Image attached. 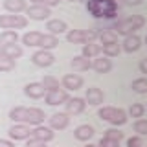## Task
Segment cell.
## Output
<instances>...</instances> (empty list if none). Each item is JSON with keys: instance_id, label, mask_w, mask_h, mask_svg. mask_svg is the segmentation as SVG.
<instances>
[{"instance_id": "cell-4", "label": "cell", "mask_w": 147, "mask_h": 147, "mask_svg": "<svg viewBox=\"0 0 147 147\" xmlns=\"http://www.w3.org/2000/svg\"><path fill=\"white\" fill-rule=\"evenodd\" d=\"M98 116L103 119V121H109L110 125L121 127L127 123V110L123 109H116V107H101L98 110Z\"/></svg>"}, {"instance_id": "cell-26", "label": "cell", "mask_w": 147, "mask_h": 147, "mask_svg": "<svg viewBox=\"0 0 147 147\" xmlns=\"http://www.w3.org/2000/svg\"><path fill=\"white\" fill-rule=\"evenodd\" d=\"M18 42V33L17 30H4L0 33V46H7V44H17Z\"/></svg>"}, {"instance_id": "cell-47", "label": "cell", "mask_w": 147, "mask_h": 147, "mask_svg": "<svg viewBox=\"0 0 147 147\" xmlns=\"http://www.w3.org/2000/svg\"><path fill=\"white\" fill-rule=\"evenodd\" d=\"M0 55H2V46H0Z\"/></svg>"}, {"instance_id": "cell-18", "label": "cell", "mask_w": 147, "mask_h": 147, "mask_svg": "<svg viewBox=\"0 0 147 147\" xmlns=\"http://www.w3.org/2000/svg\"><path fill=\"white\" fill-rule=\"evenodd\" d=\"M31 136L33 138H39V140H44L46 144L48 142H52L53 140V136H55V132H53V129H50V127H46V125H35L33 129H31Z\"/></svg>"}, {"instance_id": "cell-28", "label": "cell", "mask_w": 147, "mask_h": 147, "mask_svg": "<svg viewBox=\"0 0 147 147\" xmlns=\"http://www.w3.org/2000/svg\"><path fill=\"white\" fill-rule=\"evenodd\" d=\"M98 39H99V44L105 46V44H112V42H118V33L112 30H103L98 33Z\"/></svg>"}, {"instance_id": "cell-29", "label": "cell", "mask_w": 147, "mask_h": 147, "mask_svg": "<svg viewBox=\"0 0 147 147\" xmlns=\"http://www.w3.org/2000/svg\"><path fill=\"white\" fill-rule=\"evenodd\" d=\"M101 53L105 55V57H109V59H112V57H118L119 53H121V44L119 42H112V44H105V46H101Z\"/></svg>"}, {"instance_id": "cell-16", "label": "cell", "mask_w": 147, "mask_h": 147, "mask_svg": "<svg viewBox=\"0 0 147 147\" xmlns=\"http://www.w3.org/2000/svg\"><path fill=\"white\" fill-rule=\"evenodd\" d=\"M94 134H96L94 127L88 125V123H83V125L74 129V138H76V140H79V142H88V140L94 138Z\"/></svg>"}, {"instance_id": "cell-21", "label": "cell", "mask_w": 147, "mask_h": 147, "mask_svg": "<svg viewBox=\"0 0 147 147\" xmlns=\"http://www.w3.org/2000/svg\"><path fill=\"white\" fill-rule=\"evenodd\" d=\"M70 66L74 68V72H86L92 68V61L83 55H76V57L70 61Z\"/></svg>"}, {"instance_id": "cell-45", "label": "cell", "mask_w": 147, "mask_h": 147, "mask_svg": "<svg viewBox=\"0 0 147 147\" xmlns=\"http://www.w3.org/2000/svg\"><path fill=\"white\" fill-rule=\"evenodd\" d=\"M68 2H79V0H68Z\"/></svg>"}, {"instance_id": "cell-17", "label": "cell", "mask_w": 147, "mask_h": 147, "mask_svg": "<svg viewBox=\"0 0 147 147\" xmlns=\"http://www.w3.org/2000/svg\"><path fill=\"white\" fill-rule=\"evenodd\" d=\"M64 107H66V114H74L76 116V114H81L85 110L86 101H85V98H68Z\"/></svg>"}, {"instance_id": "cell-33", "label": "cell", "mask_w": 147, "mask_h": 147, "mask_svg": "<svg viewBox=\"0 0 147 147\" xmlns=\"http://www.w3.org/2000/svg\"><path fill=\"white\" fill-rule=\"evenodd\" d=\"M15 66H17L15 59H9L6 55H0V72H11V70H15Z\"/></svg>"}, {"instance_id": "cell-25", "label": "cell", "mask_w": 147, "mask_h": 147, "mask_svg": "<svg viewBox=\"0 0 147 147\" xmlns=\"http://www.w3.org/2000/svg\"><path fill=\"white\" fill-rule=\"evenodd\" d=\"M22 53H24V50H22L20 44H7V46H2V55H6L9 59H20Z\"/></svg>"}, {"instance_id": "cell-8", "label": "cell", "mask_w": 147, "mask_h": 147, "mask_svg": "<svg viewBox=\"0 0 147 147\" xmlns=\"http://www.w3.org/2000/svg\"><path fill=\"white\" fill-rule=\"evenodd\" d=\"M31 63L39 68H48L55 63V57L50 50H37V52L31 55Z\"/></svg>"}, {"instance_id": "cell-34", "label": "cell", "mask_w": 147, "mask_h": 147, "mask_svg": "<svg viewBox=\"0 0 147 147\" xmlns=\"http://www.w3.org/2000/svg\"><path fill=\"white\" fill-rule=\"evenodd\" d=\"M132 129H134V132L138 136H147V119L138 118L134 121V125H132Z\"/></svg>"}, {"instance_id": "cell-10", "label": "cell", "mask_w": 147, "mask_h": 147, "mask_svg": "<svg viewBox=\"0 0 147 147\" xmlns=\"http://www.w3.org/2000/svg\"><path fill=\"white\" fill-rule=\"evenodd\" d=\"M48 123H50V129H53V131H63V129H66L70 125V114L66 112H55L52 116L48 118Z\"/></svg>"}, {"instance_id": "cell-42", "label": "cell", "mask_w": 147, "mask_h": 147, "mask_svg": "<svg viewBox=\"0 0 147 147\" xmlns=\"http://www.w3.org/2000/svg\"><path fill=\"white\" fill-rule=\"evenodd\" d=\"M142 2H144V0H123L125 6H140Z\"/></svg>"}, {"instance_id": "cell-6", "label": "cell", "mask_w": 147, "mask_h": 147, "mask_svg": "<svg viewBox=\"0 0 147 147\" xmlns=\"http://www.w3.org/2000/svg\"><path fill=\"white\" fill-rule=\"evenodd\" d=\"M96 39H98L96 30H68L66 31V40L72 44H86V42H94Z\"/></svg>"}, {"instance_id": "cell-22", "label": "cell", "mask_w": 147, "mask_h": 147, "mask_svg": "<svg viewBox=\"0 0 147 147\" xmlns=\"http://www.w3.org/2000/svg\"><path fill=\"white\" fill-rule=\"evenodd\" d=\"M101 44L98 42H86V44H83V48H81V55L83 57H86V59H94V57H99L101 55Z\"/></svg>"}, {"instance_id": "cell-36", "label": "cell", "mask_w": 147, "mask_h": 147, "mask_svg": "<svg viewBox=\"0 0 147 147\" xmlns=\"http://www.w3.org/2000/svg\"><path fill=\"white\" fill-rule=\"evenodd\" d=\"M98 147H119V140H112V138L103 136V138L99 140Z\"/></svg>"}, {"instance_id": "cell-11", "label": "cell", "mask_w": 147, "mask_h": 147, "mask_svg": "<svg viewBox=\"0 0 147 147\" xmlns=\"http://www.w3.org/2000/svg\"><path fill=\"white\" fill-rule=\"evenodd\" d=\"M68 92L64 88H59V90H52V92H46L44 96V101L48 105H52V107H57V105H64L68 101Z\"/></svg>"}, {"instance_id": "cell-38", "label": "cell", "mask_w": 147, "mask_h": 147, "mask_svg": "<svg viewBox=\"0 0 147 147\" xmlns=\"http://www.w3.org/2000/svg\"><path fill=\"white\" fill-rule=\"evenodd\" d=\"M26 147H46V142L44 140H39V138L30 136L26 140Z\"/></svg>"}, {"instance_id": "cell-43", "label": "cell", "mask_w": 147, "mask_h": 147, "mask_svg": "<svg viewBox=\"0 0 147 147\" xmlns=\"http://www.w3.org/2000/svg\"><path fill=\"white\" fill-rule=\"evenodd\" d=\"M31 4H42V0H30Z\"/></svg>"}, {"instance_id": "cell-15", "label": "cell", "mask_w": 147, "mask_h": 147, "mask_svg": "<svg viewBox=\"0 0 147 147\" xmlns=\"http://www.w3.org/2000/svg\"><path fill=\"white\" fill-rule=\"evenodd\" d=\"M24 94L28 98H31V99H40V98L46 96V88H44L42 83H37V81L35 83H28L24 86Z\"/></svg>"}, {"instance_id": "cell-20", "label": "cell", "mask_w": 147, "mask_h": 147, "mask_svg": "<svg viewBox=\"0 0 147 147\" xmlns=\"http://www.w3.org/2000/svg\"><path fill=\"white\" fill-rule=\"evenodd\" d=\"M92 70L98 72V74H109L112 70V61H110L109 57H94V61H92Z\"/></svg>"}, {"instance_id": "cell-31", "label": "cell", "mask_w": 147, "mask_h": 147, "mask_svg": "<svg viewBox=\"0 0 147 147\" xmlns=\"http://www.w3.org/2000/svg\"><path fill=\"white\" fill-rule=\"evenodd\" d=\"M131 88L136 94H147V77H138L131 83Z\"/></svg>"}, {"instance_id": "cell-46", "label": "cell", "mask_w": 147, "mask_h": 147, "mask_svg": "<svg viewBox=\"0 0 147 147\" xmlns=\"http://www.w3.org/2000/svg\"><path fill=\"white\" fill-rule=\"evenodd\" d=\"M144 40H145V44H147V35H145V39H144Z\"/></svg>"}, {"instance_id": "cell-39", "label": "cell", "mask_w": 147, "mask_h": 147, "mask_svg": "<svg viewBox=\"0 0 147 147\" xmlns=\"http://www.w3.org/2000/svg\"><path fill=\"white\" fill-rule=\"evenodd\" d=\"M138 68H140V72H142V74H145V76H147V57H144V59L140 61Z\"/></svg>"}, {"instance_id": "cell-9", "label": "cell", "mask_w": 147, "mask_h": 147, "mask_svg": "<svg viewBox=\"0 0 147 147\" xmlns=\"http://www.w3.org/2000/svg\"><path fill=\"white\" fill-rule=\"evenodd\" d=\"M83 85H85V79H83L79 74H66L61 79V86L66 92H76V90L83 88Z\"/></svg>"}, {"instance_id": "cell-40", "label": "cell", "mask_w": 147, "mask_h": 147, "mask_svg": "<svg viewBox=\"0 0 147 147\" xmlns=\"http://www.w3.org/2000/svg\"><path fill=\"white\" fill-rule=\"evenodd\" d=\"M63 0H42V6H48V7H53V6H59Z\"/></svg>"}, {"instance_id": "cell-7", "label": "cell", "mask_w": 147, "mask_h": 147, "mask_svg": "<svg viewBox=\"0 0 147 147\" xmlns=\"http://www.w3.org/2000/svg\"><path fill=\"white\" fill-rule=\"evenodd\" d=\"M50 15H52V9L42 4H31L26 7V17L31 20H48Z\"/></svg>"}, {"instance_id": "cell-30", "label": "cell", "mask_w": 147, "mask_h": 147, "mask_svg": "<svg viewBox=\"0 0 147 147\" xmlns=\"http://www.w3.org/2000/svg\"><path fill=\"white\" fill-rule=\"evenodd\" d=\"M40 83L44 85L46 92H52V90H59V88H61V85H59V79H57V77H53V76H44Z\"/></svg>"}, {"instance_id": "cell-44", "label": "cell", "mask_w": 147, "mask_h": 147, "mask_svg": "<svg viewBox=\"0 0 147 147\" xmlns=\"http://www.w3.org/2000/svg\"><path fill=\"white\" fill-rule=\"evenodd\" d=\"M85 147H98V145H94V144H88V145H85Z\"/></svg>"}, {"instance_id": "cell-35", "label": "cell", "mask_w": 147, "mask_h": 147, "mask_svg": "<svg viewBox=\"0 0 147 147\" xmlns=\"http://www.w3.org/2000/svg\"><path fill=\"white\" fill-rule=\"evenodd\" d=\"M103 136L112 138V140H119V142H121L125 134H123V132L119 131V129H109V131H105V134H103Z\"/></svg>"}, {"instance_id": "cell-1", "label": "cell", "mask_w": 147, "mask_h": 147, "mask_svg": "<svg viewBox=\"0 0 147 147\" xmlns=\"http://www.w3.org/2000/svg\"><path fill=\"white\" fill-rule=\"evenodd\" d=\"M44 110L39 107H13L9 110V119L15 123H24V125H40L44 123Z\"/></svg>"}, {"instance_id": "cell-3", "label": "cell", "mask_w": 147, "mask_h": 147, "mask_svg": "<svg viewBox=\"0 0 147 147\" xmlns=\"http://www.w3.org/2000/svg\"><path fill=\"white\" fill-rule=\"evenodd\" d=\"M86 9L94 15L96 18H116L118 17V4L114 0H88Z\"/></svg>"}, {"instance_id": "cell-32", "label": "cell", "mask_w": 147, "mask_h": 147, "mask_svg": "<svg viewBox=\"0 0 147 147\" xmlns=\"http://www.w3.org/2000/svg\"><path fill=\"white\" fill-rule=\"evenodd\" d=\"M127 114L131 118H144V114H145V105H142V103H132L131 107H129L127 110Z\"/></svg>"}, {"instance_id": "cell-5", "label": "cell", "mask_w": 147, "mask_h": 147, "mask_svg": "<svg viewBox=\"0 0 147 147\" xmlns=\"http://www.w3.org/2000/svg\"><path fill=\"white\" fill-rule=\"evenodd\" d=\"M28 26V17L18 13L0 15V30H24Z\"/></svg>"}, {"instance_id": "cell-41", "label": "cell", "mask_w": 147, "mask_h": 147, "mask_svg": "<svg viewBox=\"0 0 147 147\" xmlns=\"http://www.w3.org/2000/svg\"><path fill=\"white\" fill-rule=\"evenodd\" d=\"M0 147H15V144H13V140H2L0 138Z\"/></svg>"}, {"instance_id": "cell-23", "label": "cell", "mask_w": 147, "mask_h": 147, "mask_svg": "<svg viewBox=\"0 0 147 147\" xmlns=\"http://www.w3.org/2000/svg\"><path fill=\"white\" fill-rule=\"evenodd\" d=\"M42 31H28L26 35H22V44H26V46H30V48H39V42H40V39H42Z\"/></svg>"}, {"instance_id": "cell-37", "label": "cell", "mask_w": 147, "mask_h": 147, "mask_svg": "<svg viewBox=\"0 0 147 147\" xmlns=\"http://www.w3.org/2000/svg\"><path fill=\"white\" fill-rule=\"evenodd\" d=\"M127 147H144V140H142V136H131L127 138Z\"/></svg>"}, {"instance_id": "cell-27", "label": "cell", "mask_w": 147, "mask_h": 147, "mask_svg": "<svg viewBox=\"0 0 147 147\" xmlns=\"http://www.w3.org/2000/svg\"><path fill=\"white\" fill-rule=\"evenodd\" d=\"M57 46H59V39L55 35H50V33H44L42 39H40V42H39L40 50H50V52H52L53 48H57Z\"/></svg>"}, {"instance_id": "cell-2", "label": "cell", "mask_w": 147, "mask_h": 147, "mask_svg": "<svg viewBox=\"0 0 147 147\" xmlns=\"http://www.w3.org/2000/svg\"><path fill=\"white\" fill-rule=\"evenodd\" d=\"M144 26H145V17H142V15H131V17H121V18H118L110 30L116 31L118 35L127 37V35H134L136 31L142 30Z\"/></svg>"}, {"instance_id": "cell-12", "label": "cell", "mask_w": 147, "mask_h": 147, "mask_svg": "<svg viewBox=\"0 0 147 147\" xmlns=\"http://www.w3.org/2000/svg\"><path fill=\"white\" fill-rule=\"evenodd\" d=\"M7 134H9L11 140H15V142L28 140V138L31 136V129H30V125H24V123H15L13 127H9Z\"/></svg>"}, {"instance_id": "cell-14", "label": "cell", "mask_w": 147, "mask_h": 147, "mask_svg": "<svg viewBox=\"0 0 147 147\" xmlns=\"http://www.w3.org/2000/svg\"><path fill=\"white\" fill-rule=\"evenodd\" d=\"M46 30H48L50 35H61V33H66L68 31V24L61 18H48V22H46Z\"/></svg>"}, {"instance_id": "cell-19", "label": "cell", "mask_w": 147, "mask_h": 147, "mask_svg": "<svg viewBox=\"0 0 147 147\" xmlns=\"http://www.w3.org/2000/svg\"><path fill=\"white\" fill-rule=\"evenodd\" d=\"M140 48H142V39L136 33L134 35H127L125 39H123V42H121V50L127 52V53H134Z\"/></svg>"}, {"instance_id": "cell-24", "label": "cell", "mask_w": 147, "mask_h": 147, "mask_svg": "<svg viewBox=\"0 0 147 147\" xmlns=\"http://www.w3.org/2000/svg\"><path fill=\"white\" fill-rule=\"evenodd\" d=\"M26 0H4V9L9 13H22L26 11Z\"/></svg>"}, {"instance_id": "cell-13", "label": "cell", "mask_w": 147, "mask_h": 147, "mask_svg": "<svg viewBox=\"0 0 147 147\" xmlns=\"http://www.w3.org/2000/svg\"><path fill=\"white\" fill-rule=\"evenodd\" d=\"M85 101L88 105H92V107H99L105 101V92L101 88H98V86H88L86 94H85Z\"/></svg>"}]
</instances>
